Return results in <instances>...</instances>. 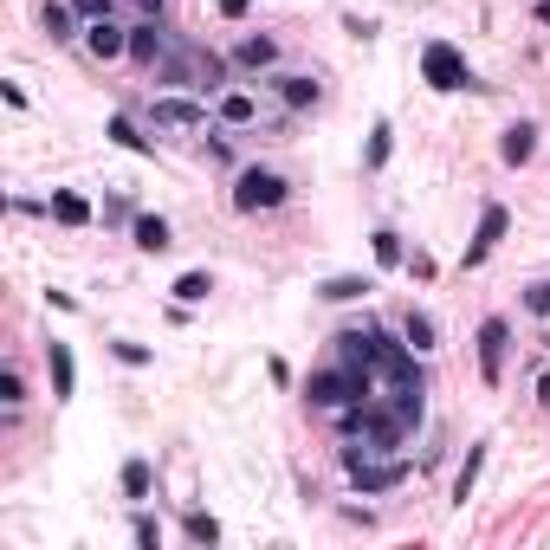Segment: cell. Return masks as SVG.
<instances>
[{
    "label": "cell",
    "mask_w": 550,
    "mask_h": 550,
    "mask_svg": "<svg viewBox=\"0 0 550 550\" xmlns=\"http://www.w3.org/2000/svg\"><path fill=\"white\" fill-rule=\"evenodd\" d=\"M505 343H512V324H505V318H486V324H479V376H486L492 389L505 382Z\"/></svg>",
    "instance_id": "cell-5"
},
{
    "label": "cell",
    "mask_w": 550,
    "mask_h": 550,
    "mask_svg": "<svg viewBox=\"0 0 550 550\" xmlns=\"http://www.w3.org/2000/svg\"><path fill=\"white\" fill-rule=\"evenodd\" d=\"M188 538H195V544H220V525L208 512H188Z\"/></svg>",
    "instance_id": "cell-28"
},
{
    "label": "cell",
    "mask_w": 550,
    "mask_h": 550,
    "mask_svg": "<svg viewBox=\"0 0 550 550\" xmlns=\"http://www.w3.org/2000/svg\"><path fill=\"white\" fill-rule=\"evenodd\" d=\"M220 7V20H246V7H253V0H214Z\"/></svg>",
    "instance_id": "cell-32"
},
{
    "label": "cell",
    "mask_w": 550,
    "mask_h": 550,
    "mask_svg": "<svg viewBox=\"0 0 550 550\" xmlns=\"http://www.w3.org/2000/svg\"><path fill=\"white\" fill-rule=\"evenodd\" d=\"M52 220H59V227H91V201L72 195V188H59V195H52Z\"/></svg>",
    "instance_id": "cell-16"
},
{
    "label": "cell",
    "mask_w": 550,
    "mask_h": 550,
    "mask_svg": "<svg viewBox=\"0 0 550 550\" xmlns=\"http://www.w3.org/2000/svg\"><path fill=\"white\" fill-rule=\"evenodd\" d=\"M156 130H208V104L201 98H156Z\"/></svg>",
    "instance_id": "cell-7"
},
{
    "label": "cell",
    "mask_w": 550,
    "mask_h": 550,
    "mask_svg": "<svg viewBox=\"0 0 550 550\" xmlns=\"http://www.w3.org/2000/svg\"><path fill=\"white\" fill-rule=\"evenodd\" d=\"M363 292H369V279H330V285H324L330 305H350V298H363Z\"/></svg>",
    "instance_id": "cell-24"
},
{
    "label": "cell",
    "mask_w": 550,
    "mask_h": 550,
    "mask_svg": "<svg viewBox=\"0 0 550 550\" xmlns=\"http://www.w3.org/2000/svg\"><path fill=\"white\" fill-rule=\"evenodd\" d=\"M39 20H46L52 39H85V20H78L72 7H59V0H46V13H39Z\"/></svg>",
    "instance_id": "cell-18"
},
{
    "label": "cell",
    "mask_w": 550,
    "mask_h": 550,
    "mask_svg": "<svg viewBox=\"0 0 550 550\" xmlns=\"http://www.w3.org/2000/svg\"><path fill=\"white\" fill-rule=\"evenodd\" d=\"M20 402H26V382H20V369H7V376H0V408L13 415Z\"/></svg>",
    "instance_id": "cell-27"
},
{
    "label": "cell",
    "mask_w": 550,
    "mask_h": 550,
    "mask_svg": "<svg viewBox=\"0 0 550 550\" xmlns=\"http://www.w3.org/2000/svg\"><path fill=\"white\" fill-rule=\"evenodd\" d=\"M363 162H369V169H382V162H389V123H376V130H369V149H363Z\"/></svg>",
    "instance_id": "cell-25"
},
{
    "label": "cell",
    "mask_w": 550,
    "mask_h": 550,
    "mask_svg": "<svg viewBox=\"0 0 550 550\" xmlns=\"http://www.w3.org/2000/svg\"><path fill=\"white\" fill-rule=\"evenodd\" d=\"M110 136H117L123 149H136V156H149V136H136V123H130V117H110Z\"/></svg>",
    "instance_id": "cell-23"
},
{
    "label": "cell",
    "mask_w": 550,
    "mask_h": 550,
    "mask_svg": "<svg viewBox=\"0 0 550 550\" xmlns=\"http://www.w3.org/2000/svg\"><path fill=\"white\" fill-rule=\"evenodd\" d=\"M337 356H343L350 369H382L389 337H376V330H343V337H337Z\"/></svg>",
    "instance_id": "cell-6"
},
{
    "label": "cell",
    "mask_w": 550,
    "mask_h": 550,
    "mask_svg": "<svg viewBox=\"0 0 550 550\" xmlns=\"http://www.w3.org/2000/svg\"><path fill=\"white\" fill-rule=\"evenodd\" d=\"M136 246H143V253H169V220L162 214H136Z\"/></svg>",
    "instance_id": "cell-17"
},
{
    "label": "cell",
    "mask_w": 550,
    "mask_h": 550,
    "mask_svg": "<svg viewBox=\"0 0 550 550\" xmlns=\"http://www.w3.org/2000/svg\"><path fill=\"white\" fill-rule=\"evenodd\" d=\"M136 544H149V550L162 544V525H156V518H136Z\"/></svg>",
    "instance_id": "cell-30"
},
{
    "label": "cell",
    "mask_w": 550,
    "mask_h": 550,
    "mask_svg": "<svg viewBox=\"0 0 550 550\" xmlns=\"http://www.w3.org/2000/svg\"><path fill=\"white\" fill-rule=\"evenodd\" d=\"M214 117L227 123V130H246V123H259V98L253 91H227V98L214 104Z\"/></svg>",
    "instance_id": "cell-11"
},
{
    "label": "cell",
    "mask_w": 550,
    "mask_h": 550,
    "mask_svg": "<svg viewBox=\"0 0 550 550\" xmlns=\"http://www.w3.org/2000/svg\"><path fill=\"white\" fill-rule=\"evenodd\" d=\"M538 20H544V26H550V0H538Z\"/></svg>",
    "instance_id": "cell-34"
},
{
    "label": "cell",
    "mask_w": 550,
    "mask_h": 550,
    "mask_svg": "<svg viewBox=\"0 0 550 550\" xmlns=\"http://www.w3.org/2000/svg\"><path fill=\"white\" fill-rule=\"evenodd\" d=\"M279 85V98L292 104V110H311L318 104V78H305V72H285V78H272Z\"/></svg>",
    "instance_id": "cell-15"
},
{
    "label": "cell",
    "mask_w": 550,
    "mask_h": 550,
    "mask_svg": "<svg viewBox=\"0 0 550 550\" xmlns=\"http://www.w3.org/2000/svg\"><path fill=\"white\" fill-rule=\"evenodd\" d=\"M233 59H240L246 72H272V65H279V46H272L266 33H253V39H240V46H233Z\"/></svg>",
    "instance_id": "cell-12"
},
{
    "label": "cell",
    "mask_w": 550,
    "mask_h": 550,
    "mask_svg": "<svg viewBox=\"0 0 550 550\" xmlns=\"http://www.w3.org/2000/svg\"><path fill=\"white\" fill-rule=\"evenodd\" d=\"M46 369H52V395H59V402H72V395H78V363H72V343H59V337H52V343H46Z\"/></svg>",
    "instance_id": "cell-9"
},
{
    "label": "cell",
    "mask_w": 550,
    "mask_h": 550,
    "mask_svg": "<svg viewBox=\"0 0 550 550\" xmlns=\"http://www.w3.org/2000/svg\"><path fill=\"white\" fill-rule=\"evenodd\" d=\"M123 492H130V499H149V460H123Z\"/></svg>",
    "instance_id": "cell-21"
},
{
    "label": "cell",
    "mask_w": 550,
    "mask_h": 550,
    "mask_svg": "<svg viewBox=\"0 0 550 550\" xmlns=\"http://www.w3.org/2000/svg\"><path fill=\"white\" fill-rule=\"evenodd\" d=\"M350 479H356V492L363 499H376V492H395L408 479V466L402 460H376V453H363V460H350Z\"/></svg>",
    "instance_id": "cell-3"
},
{
    "label": "cell",
    "mask_w": 550,
    "mask_h": 550,
    "mask_svg": "<svg viewBox=\"0 0 550 550\" xmlns=\"http://www.w3.org/2000/svg\"><path fill=\"white\" fill-rule=\"evenodd\" d=\"M505 227H512V214L492 201V208H479V227H473V240H466V253H460V266H486V253L505 240Z\"/></svg>",
    "instance_id": "cell-4"
},
{
    "label": "cell",
    "mask_w": 550,
    "mask_h": 550,
    "mask_svg": "<svg viewBox=\"0 0 550 550\" xmlns=\"http://www.w3.org/2000/svg\"><path fill=\"white\" fill-rule=\"evenodd\" d=\"M402 259H408V253H402V233L382 227V233H376V266H402Z\"/></svg>",
    "instance_id": "cell-22"
},
{
    "label": "cell",
    "mask_w": 550,
    "mask_h": 550,
    "mask_svg": "<svg viewBox=\"0 0 550 550\" xmlns=\"http://www.w3.org/2000/svg\"><path fill=\"white\" fill-rule=\"evenodd\" d=\"M208 292H214V279H208V272H182V279H175V298H182V305H201Z\"/></svg>",
    "instance_id": "cell-20"
},
{
    "label": "cell",
    "mask_w": 550,
    "mask_h": 550,
    "mask_svg": "<svg viewBox=\"0 0 550 550\" xmlns=\"http://www.w3.org/2000/svg\"><path fill=\"white\" fill-rule=\"evenodd\" d=\"M538 402H550V376H538Z\"/></svg>",
    "instance_id": "cell-33"
},
{
    "label": "cell",
    "mask_w": 550,
    "mask_h": 550,
    "mask_svg": "<svg viewBox=\"0 0 550 550\" xmlns=\"http://www.w3.org/2000/svg\"><path fill=\"white\" fill-rule=\"evenodd\" d=\"M85 52L91 59H123V52H130V26H117L104 13V20H85Z\"/></svg>",
    "instance_id": "cell-8"
},
{
    "label": "cell",
    "mask_w": 550,
    "mask_h": 550,
    "mask_svg": "<svg viewBox=\"0 0 550 550\" xmlns=\"http://www.w3.org/2000/svg\"><path fill=\"white\" fill-rule=\"evenodd\" d=\"M285 175H272V169H240V182H233V208L240 214H272V208H285Z\"/></svg>",
    "instance_id": "cell-2"
},
{
    "label": "cell",
    "mask_w": 550,
    "mask_h": 550,
    "mask_svg": "<svg viewBox=\"0 0 550 550\" xmlns=\"http://www.w3.org/2000/svg\"><path fill=\"white\" fill-rule=\"evenodd\" d=\"M162 46H169V39H162V13H156V20H136V26H130V59H136V65H156Z\"/></svg>",
    "instance_id": "cell-10"
},
{
    "label": "cell",
    "mask_w": 550,
    "mask_h": 550,
    "mask_svg": "<svg viewBox=\"0 0 550 550\" xmlns=\"http://www.w3.org/2000/svg\"><path fill=\"white\" fill-rule=\"evenodd\" d=\"M402 337H408V350H434V318H428V311H408V318H402Z\"/></svg>",
    "instance_id": "cell-19"
},
{
    "label": "cell",
    "mask_w": 550,
    "mask_h": 550,
    "mask_svg": "<svg viewBox=\"0 0 550 550\" xmlns=\"http://www.w3.org/2000/svg\"><path fill=\"white\" fill-rule=\"evenodd\" d=\"M499 156L512 162V169H518V162H531V156H538V130H531V123H512L505 143H499Z\"/></svg>",
    "instance_id": "cell-14"
},
{
    "label": "cell",
    "mask_w": 550,
    "mask_h": 550,
    "mask_svg": "<svg viewBox=\"0 0 550 550\" xmlns=\"http://www.w3.org/2000/svg\"><path fill=\"white\" fill-rule=\"evenodd\" d=\"M421 78H428L434 91H466V85H473L466 52L453 46V39H428V46H421Z\"/></svg>",
    "instance_id": "cell-1"
},
{
    "label": "cell",
    "mask_w": 550,
    "mask_h": 550,
    "mask_svg": "<svg viewBox=\"0 0 550 550\" xmlns=\"http://www.w3.org/2000/svg\"><path fill=\"white\" fill-rule=\"evenodd\" d=\"M525 311H531V318H550V279H531L525 285Z\"/></svg>",
    "instance_id": "cell-26"
},
{
    "label": "cell",
    "mask_w": 550,
    "mask_h": 550,
    "mask_svg": "<svg viewBox=\"0 0 550 550\" xmlns=\"http://www.w3.org/2000/svg\"><path fill=\"white\" fill-rule=\"evenodd\" d=\"M479 473H486V440H479V447H466V466L453 473V505H466V499H473Z\"/></svg>",
    "instance_id": "cell-13"
},
{
    "label": "cell",
    "mask_w": 550,
    "mask_h": 550,
    "mask_svg": "<svg viewBox=\"0 0 550 550\" xmlns=\"http://www.w3.org/2000/svg\"><path fill=\"white\" fill-rule=\"evenodd\" d=\"M110 350H117V363H130V369H143V363H149L143 343H110Z\"/></svg>",
    "instance_id": "cell-29"
},
{
    "label": "cell",
    "mask_w": 550,
    "mask_h": 550,
    "mask_svg": "<svg viewBox=\"0 0 550 550\" xmlns=\"http://www.w3.org/2000/svg\"><path fill=\"white\" fill-rule=\"evenodd\" d=\"M72 13H78V20H104L110 0H72Z\"/></svg>",
    "instance_id": "cell-31"
}]
</instances>
